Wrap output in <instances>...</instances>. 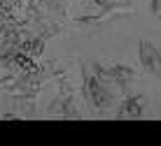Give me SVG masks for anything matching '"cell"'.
Returning <instances> with one entry per match:
<instances>
[{"mask_svg":"<svg viewBox=\"0 0 161 146\" xmlns=\"http://www.w3.org/2000/svg\"><path fill=\"white\" fill-rule=\"evenodd\" d=\"M138 56H140V65L145 67L149 74L161 77V51L149 40H140V44H138Z\"/></svg>","mask_w":161,"mask_h":146,"instance_id":"6da1fadb","label":"cell"},{"mask_svg":"<svg viewBox=\"0 0 161 146\" xmlns=\"http://www.w3.org/2000/svg\"><path fill=\"white\" fill-rule=\"evenodd\" d=\"M142 95L136 93V95H126L124 102L117 107V111H114V116L117 118H142V114H145V107H142Z\"/></svg>","mask_w":161,"mask_h":146,"instance_id":"7a4b0ae2","label":"cell"},{"mask_svg":"<svg viewBox=\"0 0 161 146\" xmlns=\"http://www.w3.org/2000/svg\"><path fill=\"white\" fill-rule=\"evenodd\" d=\"M149 9H152V14H159V16H161V0H152Z\"/></svg>","mask_w":161,"mask_h":146,"instance_id":"3957f363","label":"cell"}]
</instances>
